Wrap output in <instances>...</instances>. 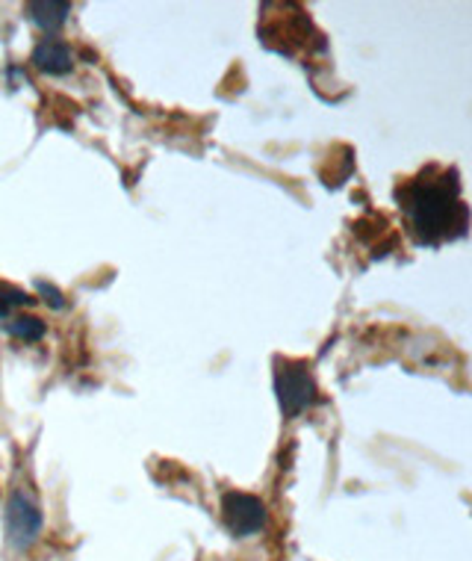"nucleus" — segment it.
I'll use <instances>...</instances> for the list:
<instances>
[{
  "mask_svg": "<svg viewBox=\"0 0 472 561\" xmlns=\"http://www.w3.org/2000/svg\"><path fill=\"white\" fill-rule=\"evenodd\" d=\"M7 317H10V305L0 299V320H7Z\"/></svg>",
  "mask_w": 472,
  "mask_h": 561,
  "instance_id": "10",
  "label": "nucleus"
},
{
  "mask_svg": "<svg viewBox=\"0 0 472 561\" xmlns=\"http://www.w3.org/2000/svg\"><path fill=\"white\" fill-rule=\"evenodd\" d=\"M266 520H269V512L254 494H242V491L222 494V523L233 538H251L263 533Z\"/></svg>",
  "mask_w": 472,
  "mask_h": 561,
  "instance_id": "4",
  "label": "nucleus"
},
{
  "mask_svg": "<svg viewBox=\"0 0 472 561\" xmlns=\"http://www.w3.org/2000/svg\"><path fill=\"white\" fill-rule=\"evenodd\" d=\"M3 526H7V541L15 552L30 550L39 541L45 514H42V503L33 491H27V488L12 491L10 500H7V512H3Z\"/></svg>",
  "mask_w": 472,
  "mask_h": 561,
  "instance_id": "2",
  "label": "nucleus"
},
{
  "mask_svg": "<svg viewBox=\"0 0 472 561\" xmlns=\"http://www.w3.org/2000/svg\"><path fill=\"white\" fill-rule=\"evenodd\" d=\"M15 340H24V343H39L45 337V322L39 317H15V320L7 325Z\"/></svg>",
  "mask_w": 472,
  "mask_h": 561,
  "instance_id": "7",
  "label": "nucleus"
},
{
  "mask_svg": "<svg viewBox=\"0 0 472 561\" xmlns=\"http://www.w3.org/2000/svg\"><path fill=\"white\" fill-rule=\"evenodd\" d=\"M0 299L7 301V305H33L36 299H30L27 293L12 290V287H0Z\"/></svg>",
  "mask_w": 472,
  "mask_h": 561,
  "instance_id": "9",
  "label": "nucleus"
},
{
  "mask_svg": "<svg viewBox=\"0 0 472 561\" xmlns=\"http://www.w3.org/2000/svg\"><path fill=\"white\" fill-rule=\"evenodd\" d=\"M275 390H278L284 416H299L316 399V385H313V376L308 373V367L304 364H292V360H278Z\"/></svg>",
  "mask_w": 472,
  "mask_h": 561,
  "instance_id": "3",
  "label": "nucleus"
},
{
  "mask_svg": "<svg viewBox=\"0 0 472 561\" xmlns=\"http://www.w3.org/2000/svg\"><path fill=\"white\" fill-rule=\"evenodd\" d=\"M27 12H30V21H33L36 27L45 30V33H57V30L68 21L71 3H59V0H39V3H30Z\"/></svg>",
  "mask_w": 472,
  "mask_h": 561,
  "instance_id": "6",
  "label": "nucleus"
},
{
  "mask_svg": "<svg viewBox=\"0 0 472 561\" xmlns=\"http://www.w3.org/2000/svg\"><path fill=\"white\" fill-rule=\"evenodd\" d=\"M33 66L50 75V78H62V75H71L74 71V54L62 39H42L36 48H33Z\"/></svg>",
  "mask_w": 472,
  "mask_h": 561,
  "instance_id": "5",
  "label": "nucleus"
},
{
  "mask_svg": "<svg viewBox=\"0 0 472 561\" xmlns=\"http://www.w3.org/2000/svg\"><path fill=\"white\" fill-rule=\"evenodd\" d=\"M458 174L440 172L434 178V169L423 172L414 181H407L399 190V202L407 214V225L419 242L440 245L446 240H458L470 228L467 204L458 198Z\"/></svg>",
  "mask_w": 472,
  "mask_h": 561,
  "instance_id": "1",
  "label": "nucleus"
},
{
  "mask_svg": "<svg viewBox=\"0 0 472 561\" xmlns=\"http://www.w3.org/2000/svg\"><path fill=\"white\" fill-rule=\"evenodd\" d=\"M36 290H39V296H45V299H48V305L54 310H59V308H62V305H66V299H62V293H59L57 287H54V284H48V280H39V284H36Z\"/></svg>",
  "mask_w": 472,
  "mask_h": 561,
  "instance_id": "8",
  "label": "nucleus"
}]
</instances>
